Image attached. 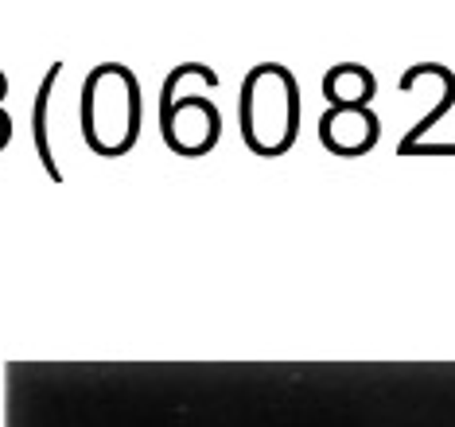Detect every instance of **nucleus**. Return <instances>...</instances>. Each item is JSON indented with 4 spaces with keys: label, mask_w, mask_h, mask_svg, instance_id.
Instances as JSON below:
<instances>
[{
    "label": "nucleus",
    "mask_w": 455,
    "mask_h": 427,
    "mask_svg": "<svg viewBox=\"0 0 455 427\" xmlns=\"http://www.w3.org/2000/svg\"><path fill=\"white\" fill-rule=\"evenodd\" d=\"M299 82L281 62H257L242 82L237 98V117H242V140L253 155L276 160L292 152L299 137Z\"/></svg>",
    "instance_id": "obj_1"
},
{
    "label": "nucleus",
    "mask_w": 455,
    "mask_h": 427,
    "mask_svg": "<svg viewBox=\"0 0 455 427\" xmlns=\"http://www.w3.org/2000/svg\"><path fill=\"white\" fill-rule=\"evenodd\" d=\"M82 137L98 155H125L140 137V86L129 67L101 62L82 86Z\"/></svg>",
    "instance_id": "obj_2"
},
{
    "label": "nucleus",
    "mask_w": 455,
    "mask_h": 427,
    "mask_svg": "<svg viewBox=\"0 0 455 427\" xmlns=\"http://www.w3.org/2000/svg\"><path fill=\"white\" fill-rule=\"evenodd\" d=\"M160 132L172 152L206 155L222 137V113L199 93H180L175 78H168L160 98Z\"/></svg>",
    "instance_id": "obj_3"
},
{
    "label": "nucleus",
    "mask_w": 455,
    "mask_h": 427,
    "mask_svg": "<svg viewBox=\"0 0 455 427\" xmlns=\"http://www.w3.org/2000/svg\"><path fill=\"white\" fill-rule=\"evenodd\" d=\"M378 137H381V124L374 109H327L319 117V140H323V148L343 155V160L374 152Z\"/></svg>",
    "instance_id": "obj_4"
},
{
    "label": "nucleus",
    "mask_w": 455,
    "mask_h": 427,
    "mask_svg": "<svg viewBox=\"0 0 455 427\" xmlns=\"http://www.w3.org/2000/svg\"><path fill=\"white\" fill-rule=\"evenodd\" d=\"M323 93L331 109H370V101L378 93V78L358 62H339V67L327 70Z\"/></svg>",
    "instance_id": "obj_5"
}]
</instances>
